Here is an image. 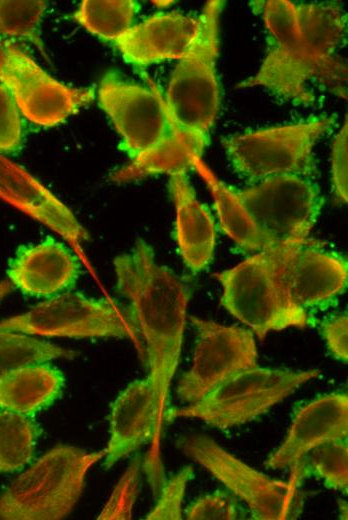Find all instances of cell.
Here are the masks:
<instances>
[{
  "instance_id": "1",
  "label": "cell",
  "mask_w": 348,
  "mask_h": 520,
  "mask_svg": "<svg viewBox=\"0 0 348 520\" xmlns=\"http://www.w3.org/2000/svg\"><path fill=\"white\" fill-rule=\"evenodd\" d=\"M263 18L272 38L258 72L238 88L263 87L279 97L308 104L314 95L308 87L316 79L347 98L344 62L334 56L347 25V15L334 3L269 0Z\"/></svg>"
},
{
  "instance_id": "2",
  "label": "cell",
  "mask_w": 348,
  "mask_h": 520,
  "mask_svg": "<svg viewBox=\"0 0 348 520\" xmlns=\"http://www.w3.org/2000/svg\"><path fill=\"white\" fill-rule=\"evenodd\" d=\"M116 287L143 347L147 376L156 390L160 417L170 401V386L182 350L189 291L182 279L155 259L153 248L137 239L113 261Z\"/></svg>"
},
{
  "instance_id": "3",
  "label": "cell",
  "mask_w": 348,
  "mask_h": 520,
  "mask_svg": "<svg viewBox=\"0 0 348 520\" xmlns=\"http://www.w3.org/2000/svg\"><path fill=\"white\" fill-rule=\"evenodd\" d=\"M305 240L270 245L213 275L223 289L221 305L260 340L270 331L305 328L311 323L307 311L293 300L289 281L294 258Z\"/></svg>"
},
{
  "instance_id": "4",
  "label": "cell",
  "mask_w": 348,
  "mask_h": 520,
  "mask_svg": "<svg viewBox=\"0 0 348 520\" xmlns=\"http://www.w3.org/2000/svg\"><path fill=\"white\" fill-rule=\"evenodd\" d=\"M223 4L208 1L203 7L196 36L178 60L163 98L168 129L203 150L220 104L216 60Z\"/></svg>"
},
{
  "instance_id": "5",
  "label": "cell",
  "mask_w": 348,
  "mask_h": 520,
  "mask_svg": "<svg viewBox=\"0 0 348 520\" xmlns=\"http://www.w3.org/2000/svg\"><path fill=\"white\" fill-rule=\"evenodd\" d=\"M103 451L58 445L21 473L0 496L2 520H57L78 502L89 469Z\"/></svg>"
},
{
  "instance_id": "6",
  "label": "cell",
  "mask_w": 348,
  "mask_h": 520,
  "mask_svg": "<svg viewBox=\"0 0 348 520\" xmlns=\"http://www.w3.org/2000/svg\"><path fill=\"white\" fill-rule=\"evenodd\" d=\"M175 444L243 500L252 519H295L301 513L304 500L300 484L305 473L298 464L291 468L290 480L281 481L245 464L207 435H182Z\"/></svg>"
},
{
  "instance_id": "7",
  "label": "cell",
  "mask_w": 348,
  "mask_h": 520,
  "mask_svg": "<svg viewBox=\"0 0 348 520\" xmlns=\"http://www.w3.org/2000/svg\"><path fill=\"white\" fill-rule=\"evenodd\" d=\"M319 369L261 368L245 370L221 383L204 398L168 409L164 421L195 418L225 430L252 421L318 377Z\"/></svg>"
},
{
  "instance_id": "8",
  "label": "cell",
  "mask_w": 348,
  "mask_h": 520,
  "mask_svg": "<svg viewBox=\"0 0 348 520\" xmlns=\"http://www.w3.org/2000/svg\"><path fill=\"white\" fill-rule=\"evenodd\" d=\"M333 117L261 129L222 141L233 169L254 184L277 175L310 177L313 149L334 125Z\"/></svg>"
},
{
  "instance_id": "9",
  "label": "cell",
  "mask_w": 348,
  "mask_h": 520,
  "mask_svg": "<svg viewBox=\"0 0 348 520\" xmlns=\"http://www.w3.org/2000/svg\"><path fill=\"white\" fill-rule=\"evenodd\" d=\"M0 329L41 337L129 339L143 358L141 341L126 309L78 292L53 295L22 314L1 320Z\"/></svg>"
},
{
  "instance_id": "10",
  "label": "cell",
  "mask_w": 348,
  "mask_h": 520,
  "mask_svg": "<svg viewBox=\"0 0 348 520\" xmlns=\"http://www.w3.org/2000/svg\"><path fill=\"white\" fill-rule=\"evenodd\" d=\"M235 190L269 246L309 238L323 205L318 187L298 175H277Z\"/></svg>"
},
{
  "instance_id": "11",
  "label": "cell",
  "mask_w": 348,
  "mask_h": 520,
  "mask_svg": "<svg viewBox=\"0 0 348 520\" xmlns=\"http://www.w3.org/2000/svg\"><path fill=\"white\" fill-rule=\"evenodd\" d=\"M0 82L24 116L45 127L63 122L94 98L91 88L70 87L57 81L12 40L2 37Z\"/></svg>"
},
{
  "instance_id": "12",
  "label": "cell",
  "mask_w": 348,
  "mask_h": 520,
  "mask_svg": "<svg viewBox=\"0 0 348 520\" xmlns=\"http://www.w3.org/2000/svg\"><path fill=\"white\" fill-rule=\"evenodd\" d=\"M196 340L190 368L180 377L176 393L194 404L229 378L258 366L253 333L239 326H226L191 316Z\"/></svg>"
},
{
  "instance_id": "13",
  "label": "cell",
  "mask_w": 348,
  "mask_h": 520,
  "mask_svg": "<svg viewBox=\"0 0 348 520\" xmlns=\"http://www.w3.org/2000/svg\"><path fill=\"white\" fill-rule=\"evenodd\" d=\"M109 427V440L103 450V466L106 469L111 468L119 460L150 442L142 469L156 494L165 482L160 458L163 422L158 396L148 376L131 382L117 396L111 406Z\"/></svg>"
},
{
  "instance_id": "14",
  "label": "cell",
  "mask_w": 348,
  "mask_h": 520,
  "mask_svg": "<svg viewBox=\"0 0 348 520\" xmlns=\"http://www.w3.org/2000/svg\"><path fill=\"white\" fill-rule=\"evenodd\" d=\"M148 89L108 73L100 81L98 101L123 141L130 159L155 146L166 134L168 119L163 97L154 85Z\"/></svg>"
},
{
  "instance_id": "15",
  "label": "cell",
  "mask_w": 348,
  "mask_h": 520,
  "mask_svg": "<svg viewBox=\"0 0 348 520\" xmlns=\"http://www.w3.org/2000/svg\"><path fill=\"white\" fill-rule=\"evenodd\" d=\"M348 436V396L330 393L320 396L295 415L283 442L266 460L273 469L292 468L314 448Z\"/></svg>"
},
{
  "instance_id": "16",
  "label": "cell",
  "mask_w": 348,
  "mask_h": 520,
  "mask_svg": "<svg viewBox=\"0 0 348 520\" xmlns=\"http://www.w3.org/2000/svg\"><path fill=\"white\" fill-rule=\"evenodd\" d=\"M0 199L62 236L76 250L88 240L72 211L39 180L0 153Z\"/></svg>"
},
{
  "instance_id": "17",
  "label": "cell",
  "mask_w": 348,
  "mask_h": 520,
  "mask_svg": "<svg viewBox=\"0 0 348 520\" xmlns=\"http://www.w3.org/2000/svg\"><path fill=\"white\" fill-rule=\"evenodd\" d=\"M197 18L177 12L153 15L132 25L114 41L128 63L136 66L180 60L193 42Z\"/></svg>"
},
{
  "instance_id": "18",
  "label": "cell",
  "mask_w": 348,
  "mask_h": 520,
  "mask_svg": "<svg viewBox=\"0 0 348 520\" xmlns=\"http://www.w3.org/2000/svg\"><path fill=\"white\" fill-rule=\"evenodd\" d=\"M79 273L78 258L52 238L20 248L8 268L13 286L26 295L48 298L72 287Z\"/></svg>"
},
{
  "instance_id": "19",
  "label": "cell",
  "mask_w": 348,
  "mask_h": 520,
  "mask_svg": "<svg viewBox=\"0 0 348 520\" xmlns=\"http://www.w3.org/2000/svg\"><path fill=\"white\" fill-rule=\"evenodd\" d=\"M325 244L307 238L291 267L290 292L293 300L305 310L328 305L347 286V261L326 249Z\"/></svg>"
},
{
  "instance_id": "20",
  "label": "cell",
  "mask_w": 348,
  "mask_h": 520,
  "mask_svg": "<svg viewBox=\"0 0 348 520\" xmlns=\"http://www.w3.org/2000/svg\"><path fill=\"white\" fill-rule=\"evenodd\" d=\"M174 201L175 239L185 265L202 271L211 262L216 246V227L209 210L196 198L186 172L169 176Z\"/></svg>"
},
{
  "instance_id": "21",
  "label": "cell",
  "mask_w": 348,
  "mask_h": 520,
  "mask_svg": "<svg viewBox=\"0 0 348 520\" xmlns=\"http://www.w3.org/2000/svg\"><path fill=\"white\" fill-rule=\"evenodd\" d=\"M63 386L62 373L46 363L12 370L0 376V410L32 416L53 403Z\"/></svg>"
},
{
  "instance_id": "22",
  "label": "cell",
  "mask_w": 348,
  "mask_h": 520,
  "mask_svg": "<svg viewBox=\"0 0 348 520\" xmlns=\"http://www.w3.org/2000/svg\"><path fill=\"white\" fill-rule=\"evenodd\" d=\"M192 168L207 185L214 201L220 228L245 252H259L269 245L253 222L236 190L222 182L199 156L192 158Z\"/></svg>"
},
{
  "instance_id": "23",
  "label": "cell",
  "mask_w": 348,
  "mask_h": 520,
  "mask_svg": "<svg viewBox=\"0 0 348 520\" xmlns=\"http://www.w3.org/2000/svg\"><path fill=\"white\" fill-rule=\"evenodd\" d=\"M38 426L26 416L0 411V473L15 472L33 458Z\"/></svg>"
},
{
  "instance_id": "24",
  "label": "cell",
  "mask_w": 348,
  "mask_h": 520,
  "mask_svg": "<svg viewBox=\"0 0 348 520\" xmlns=\"http://www.w3.org/2000/svg\"><path fill=\"white\" fill-rule=\"evenodd\" d=\"M76 352L20 332L0 329V376L27 365L71 359Z\"/></svg>"
},
{
  "instance_id": "25",
  "label": "cell",
  "mask_w": 348,
  "mask_h": 520,
  "mask_svg": "<svg viewBox=\"0 0 348 520\" xmlns=\"http://www.w3.org/2000/svg\"><path fill=\"white\" fill-rule=\"evenodd\" d=\"M136 10L137 3L131 0H85L74 17L92 34L114 42L132 27Z\"/></svg>"
},
{
  "instance_id": "26",
  "label": "cell",
  "mask_w": 348,
  "mask_h": 520,
  "mask_svg": "<svg viewBox=\"0 0 348 520\" xmlns=\"http://www.w3.org/2000/svg\"><path fill=\"white\" fill-rule=\"evenodd\" d=\"M298 464L304 473L310 472L320 477L326 487L347 493V439L332 441L314 448Z\"/></svg>"
},
{
  "instance_id": "27",
  "label": "cell",
  "mask_w": 348,
  "mask_h": 520,
  "mask_svg": "<svg viewBox=\"0 0 348 520\" xmlns=\"http://www.w3.org/2000/svg\"><path fill=\"white\" fill-rule=\"evenodd\" d=\"M46 2L0 0V37H16L32 42L45 54L39 25Z\"/></svg>"
},
{
  "instance_id": "28",
  "label": "cell",
  "mask_w": 348,
  "mask_h": 520,
  "mask_svg": "<svg viewBox=\"0 0 348 520\" xmlns=\"http://www.w3.org/2000/svg\"><path fill=\"white\" fill-rule=\"evenodd\" d=\"M141 470L142 459L136 456L115 485L98 519L129 520L132 518V510L140 489Z\"/></svg>"
},
{
  "instance_id": "29",
  "label": "cell",
  "mask_w": 348,
  "mask_h": 520,
  "mask_svg": "<svg viewBox=\"0 0 348 520\" xmlns=\"http://www.w3.org/2000/svg\"><path fill=\"white\" fill-rule=\"evenodd\" d=\"M191 466L183 467L178 473L162 485L159 498L152 510L145 516L147 520H180L182 519V502L187 483L193 478Z\"/></svg>"
},
{
  "instance_id": "30",
  "label": "cell",
  "mask_w": 348,
  "mask_h": 520,
  "mask_svg": "<svg viewBox=\"0 0 348 520\" xmlns=\"http://www.w3.org/2000/svg\"><path fill=\"white\" fill-rule=\"evenodd\" d=\"M237 499L228 492L218 490L204 495L188 506V520H235L239 518Z\"/></svg>"
},
{
  "instance_id": "31",
  "label": "cell",
  "mask_w": 348,
  "mask_h": 520,
  "mask_svg": "<svg viewBox=\"0 0 348 520\" xmlns=\"http://www.w3.org/2000/svg\"><path fill=\"white\" fill-rule=\"evenodd\" d=\"M21 141L20 111L9 91L0 84V153L16 150Z\"/></svg>"
},
{
  "instance_id": "32",
  "label": "cell",
  "mask_w": 348,
  "mask_h": 520,
  "mask_svg": "<svg viewBox=\"0 0 348 520\" xmlns=\"http://www.w3.org/2000/svg\"><path fill=\"white\" fill-rule=\"evenodd\" d=\"M347 117L335 136L331 150V181L335 199L340 203L348 200V130Z\"/></svg>"
},
{
  "instance_id": "33",
  "label": "cell",
  "mask_w": 348,
  "mask_h": 520,
  "mask_svg": "<svg viewBox=\"0 0 348 520\" xmlns=\"http://www.w3.org/2000/svg\"><path fill=\"white\" fill-rule=\"evenodd\" d=\"M320 331L331 354L338 360H348V315L340 313L325 318Z\"/></svg>"
},
{
  "instance_id": "34",
  "label": "cell",
  "mask_w": 348,
  "mask_h": 520,
  "mask_svg": "<svg viewBox=\"0 0 348 520\" xmlns=\"http://www.w3.org/2000/svg\"><path fill=\"white\" fill-rule=\"evenodd\" d=\"M12 288L13 285L10 283V281L0 282V302L11 292Z\"/></svg>"
}]
</instances>
